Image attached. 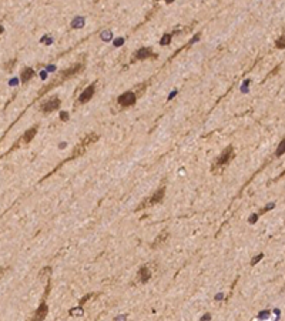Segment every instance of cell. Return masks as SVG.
I'll return each instance as SVG.
<instances>
[{
	"mask_svg": "<svg viewBox=\"0 0 285 321\" xmlns=\"http://www.w3.org/2000/svg\"><path fill=\"white\" fill-rule=\"evenodd\" d=\"M84 67H86V64L83 63V62H79V63H76V64H73V66H70V67H67V69H64L63 72H60L58 74H57L56 77L53 79V80L50 81L49 84H46L44 87L41 88L40 91H39V96L37 97H41V96H44L49 90H51V88H54V87H57V86H60L61 83H64V81H67V80H70L71 77H74V76H77L79 73H82L83 70H84Z\"/></svg>",
	"mask_w": 285,
	"mask_h": 321,
	"instance_id": "obj_1",
	"label": "cell"
},
{
	"mask_svg": "<svg viewBox=\"0 0 285 321\" xmlns=\"http://www.w3.org/2000/svg\"><path fill=\"white\" fill-rule=\"evenodd\" d=\"M147 84H139L136 88L133 90H128L126 93H123L121 96L117 97V101H115V106H117V110H124L127 107H131V106L136 104V101L139 100V97L144 93Z\"/></svg>",
	"mask_w": 285,
	"mask_h": 321,
	"instance_id": "obj_2",
	"label": "cell"
},
{
	"mask_svg": "<svg viewBox=\"0 0 285 321\" xmlns=\"http://www.w3.org/2000/svg\"><path fill=\"white\" fill-rule=\"evenodd\" d=\"M235 157V151H234V147L232 146H227L222 153L214 160L211 166V173L212 174H220L224 171V169L227 167L228 164L231 163V160Z\"/></svg>",
	"mask_w": 285,
	"mask_h": 321,
	"instance_id": "obj_3",
	"label": "cell"
},
{
	"mask_svg": "<svg viewBox=\"0 0 285 321\" xmlns=\"http://www.w3.org/2000/svg\"><path fill=\"white\" fill-rule=\"evenodd\" d=\"M98 140V134H96V133H90V134H87L86 137H83L82 138V141L79 143V144L74 147V150H73V153L66 159V161H70V160H73V159H77V157H80V156H83L84 153L87 151V149H89L91 144H94L96 141ZM64 161V163H66Z\"/></svg>",
	"mask_w": 285,
	"mask_h": 321,
	"instance_id": "obj_4",
	"label": "cell"
},
{
	"mask_svg": "<svg viewBox=\"0 0 285 321\" xmlns=\"http://www.w3.org/2000/svg\"><path fill=\"white\" fill-rule=\"evenodd\" d=\"M164 196H165V187L161 185L158 190H155L148 199L146 200H143L140 203L139 206H137V209L136 211H140V210H144V209H148V207H151V206H155V204H160L161 201L164 200Z\"/></svg>",
	"mask_w": 285,
	"mask_h": 321,
	"instance_id": "obj_5",
	"label": "cell"
},
{
	"mask_svg": "<svg viewBox=\"0 0 285 321\" xmlns=\"http://www.w3.org/2000/svg\"><path fill=\"white\" fill-rule=\"evenodd\" d=\"M37 130H39V126L36 124V126H33L32 128H29L27 131H26L23 136L19 138V141H16L14 144L12 146V149L10 150H16V149H19V147H22V146H26V144H29L30 141H32L33 138L36 137V134H37Z\"/></svg>",
	"mask_w": 285,
	"mask_h": 321,
	"instance_id": "obj_6",
	"label": "cell"
},
{
	"mask_svg": "<svg viewBox=\"0 0 285 321\" xmlns=\"http://www.w3.org/2000/svg\"><path fill=\"white\" fill-rule=\"evenodd\" d=\"M49 290H50V283H47V288H46V293H44V297H43V301L40 303L39 308L36 310V313L33 314V320H44L47 317V313H49V305L46 304V298L49 296Z\"/></svg>",
	"mask_w": 285,
	"mask_h": 321,
	"instance_id": "obj_7",
	"label": "cell"
},
{
	"mask_svg": "<svg viewBox=\"0 0 285 321\" xmlns=\"http://www.w3.org/2000/svg\"><path fill=\"white\" fill-rule=\"evenodd\" d=\"M60 104H61V100L57 96H53V97H50L49 100H46V101L41 103L40 112L44 113V114H49V113H51V112H56L57 109L60 107Z\"/></svg>",
	"mask_w": 285,
	"mask_h": 321,
	"instance_id": "obj_8",
	"label": "cell"
},
{
	"mask_svg": "<svg viewBox=\"0 0 285 321\" xmlns=\"http://www.w3.org/2000/svg\"><path fill=\"white\" fill-rule=\"evenodd\" d=\"M134 59L131 60V63H136L140 60H147V59H157V53H154V50L151 47H141L134 53Z\"/></svg>",
	"mask_w": 285,
	"mask_h": 321,
	"instance_id": "obj_9",
	"label": "cell"
},
{
	"mask_svg": "<svg viewBox=\"0 0 285 321\" xmlns=\"http://www.w3.org/2000/svg\"><path fill=\"white\" fill-rule=\"evenodd\" d=\"M96 86H97V83H96V81H94V83H91L89 87L86 88L82 94H80L79 100H77V103H79V104H86V103H89L90 100L93 99L94 93H96Z\"/></svg>",
	"mask_w": 285,
	"mask_h": 321,
	"instance_id": "obj_10",
	"label": "cell"
},
{
	"mask_svg": "<svg viewBox=\"0 0 285 321\" xmlns=\"http://www.w3.org/2000/svg\"><path fill=\"white\" fill-rule=\"evenodd\" d=\"M153 277V271L150 270V265H143L137 273V277H136V283L139 284H146L150 281V278Z\"/></svg>",
	"mask_w": 285,
	"mask_h": 321,
	"instance_id": "obj_11",
	"label": "cell"
},
{
	"mask_svg": "<svg viewBox=\"0 0 285 321\" xmlns=\"http://www.w3.org/2000/svg\"><path fill=\"white\" fill-rule=\"evenodd\" d=\"M33 76H34V70H33L32 67H26L22 70V74H20V80L23 84H26L29 80H32Z\"/></svg>",
	"mask_w": 285,
	"mask_h": 321,
	"instance_id": "obj_12",
	"label": "cell"
},
{
	"mask_svg": "<svg viewBox=\"0 0 285 321\" xmlns=\"http://www.w3.org/2000/svg\"><path fill=\"white\" fill-rule=\"evenodd\" d=\"M167 237H168V233H167V231H161V233H160V235H158V237L154 240V243L151 244V249H157L158 246H161L163 243H165Z\"/></svg>",
	"mask_w": 285,
	"mask_h": 321,
	"instance_id": "obj_13",
	"label": "cell"
},
{
	"mask_svg": "<svg viewBox=\"0 0 285 321\" xmlns=\"http://www.w3.org/2000/svg\"><path fill=\"white\" fill-rule=\"evenodd\" d=\"M282 154H285V137L279 141V144H278V147H277V150H275V156L277 157H279V156H282Z\"/></svg>",
	"mask_w": 285,
	"mask_h": 321,
	"instance_id": "obj_14",
	"label": "cell"
},
{
	"mask_svg": "<svg viewBox=\"0 0 285 321\" xmlns=\"http://www.w3.org/2000/svg\"><path fill=\"white\" fill-rule=\"evenodd\" d=\"M275 47H278V49H284L285 47V33L278 39L277 41H275Z\"/></svg>",
	"mask_w": 285,
	"mask_h": 321,
	"instance_id": "obj_15",
	"label": "cell"
},
{
	"mask_svg": "<svg viewBox=\"0 0 285 321\" xmlns=\"http://www.w3.org/2000/svg\"><path fill=\"white\" fill-rule=\"evenodd\" d=\"M171 37H172V34H164V37L160 40V43H161L163 46L164 44H168V43L171 41Z\"/></svg>",
	"mask_w": 285,
	"mask_h": 321,
	"instance_id": "obj_16",
	"label": "cell"
},
{
	"mask_svg": "<svg viewBox=\"0 0 285 321\" xmlns=\"http://www.w3.org/2000/svg\"><path fill=\"white\" fill-rule=\"evenodd\" d=\"M17 62V59H13V60H12V62H9L7 64H6V66H4V67H6V69H7V70H12V67H13V64L16 63Z\"/></svg>",
	"mask_w": 285,
	"mask_h": 321,
	"instance_id": "obj_17",
	"label": "cell"
},
{
	"mask_svg": "<svg viewBox=\"0 0 285 321\" xmlns=\"http://www.w3.org/2000/svg\"><path fill=\"white\" fill-rule=\"evenodd\" d=\"M261 258H262V254H260V256L258 257H255V258H253V261H251V265H255L257 264V263H258V261H260Z\"/></svg>",
	"mask_w": 285,
	"mask_h": 321,
	"instance_id": "obj_18",
	"label": "cell"
},
{
	"mask_svg": "<svg viewBox=\"0 0 285 321\" xmlns=\"http://www.w3.org/2000/svg\"><path fill=\"white\" fill-rule=\"evenodd\" d=\"M258 216H260V214H253V218H251V220H250V223H254V221H255V220H258Z\"/></svg>",
	"mask_w": 285,
	"mask_h": 321,
	"instance_id": "obj_19",
	"label": "cell"
},
{
	"mask_svg": "<svg viewBox=\"0 0 285 321\" xmlns=\"http://www.w3.org/2000/svg\"><path fill=\"white\" fill-rule=\"evenodd\" d=\"M60 119H61V120H67V119H69V116H67V113H61V116H60Z\"/></svg>",
	"mask_w": 285,
	"mask_h": 321,
	"instance_id": "obj_20",
	"label": "cell"
},
{
	"mask_svg": "<svg viewBox=\"0 0 285 321\" xmlns=\"http://www.w3.org/2000/svg\"><path fill=\"white\" fill-rule=\"evenodd\" d=\"M6 271H7V268H4V267H0V277H1L3 274H6Z\"/></svg>",
	"mask_w": 285,
	"mask_h": 321,
	"instance_id": "obj_21",
	"label": "cell"
},
{
	"mask_svg": "<svg viewBox=\"0 0 285 321\" xmlns=\"http://www.w3.org/2000/svg\"><path fill=\"white\" fill-rule=\"evenodd\" d=\"M1 33H3V26L0 24V34H1Z\"/></svg>",
	"mask_w": 285,
	"mask_h": 321,
	"instance_id": "obj_22",
	"label": "cell"
},
{
	"mask_svg": "<svg viewBox=\"0 0 285 321\" xmlns=\"http://www.w3.org/2000/svg\"><path fill=\"white\" fill-rule=\"evenodd\" d=\"M171 1H172V0H167V3H171Z\"/></svg>",
	"mask_w": 285,
	"mask_h": 321,
	"instance_id": "obj_23",
	"label": "cell"
}]
</instances>
